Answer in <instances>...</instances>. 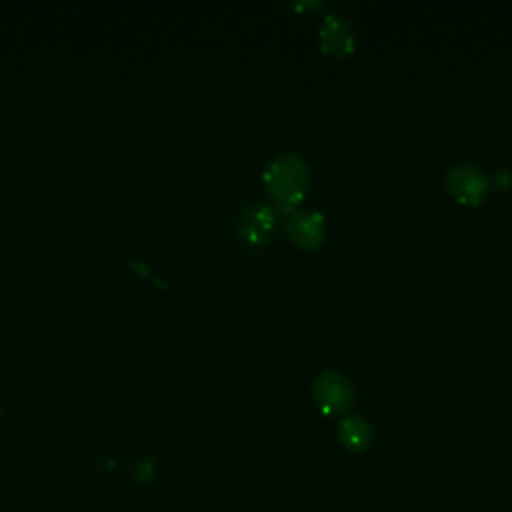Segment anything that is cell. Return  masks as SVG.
<instances>
[{
	"instance_id": "obj_1",
	"label": "cell",
	"mask_w": 512,
	"mask_h": 512,
	"mask_svg": "<svg viewBox=\"0 0 512 512\" xmlns=\"http://www.w3.org/2000/svg\"><path fill=\"white\" fill-rule=\"evenodd\" d=\"M270 196L282 210H294L310 182L308 164L298 154H280L264 174Z\"/></svg>"
},
{
	"instance_id": "obj_2",
	"label": "cell",
	"mask_w": 512,
	"mask_h": 512,
	"mask_svg": "<svg viewBox=\"0 0 512 512\" xmlns=\"http://www.w3.org/2000/svg\"><path fill=\"white\" fill-rule=\"evenodd\" d=\"M446 190L452 198H456L460 204H480L488 194V178L486 174L470 164V162H458L454 164L444 178Z\"/></svg>"
},
{
	"instance_id": "obj_3",
	"label": "cell",
	"mask_w": 512,
	"mask_h": 512,
	"mask_svg": "<svg viewBox=\"0 0 512 512\" xmlns=\"http://www.w3.org/2000/svg\"><path fill=\"white\" fill-rule=\"evenodd\" d=\"M312 396L324 414H342L350 408L354 392L348 378L340 372L326 370L314 378Z\"/></svg>"
},
{
	"instance_id": "obj_4",
	"label": "cell",
	"mask_w": 512,
	"mask_h": 512,
	"mask_svg": "<svg viewBox=\"0 0 512 512\" xmlns=\"http://www.w3.org/2000/svg\"><path fill=\"white\" fill-rule=\"evenodd\" d=\"M320 44L322 50L332 56H348L356 46L352 24L342 16H326L320 28Z\"/></svg>"
},
{
	"instance_id": "obj_5",
	"label": "cell",
	"mask_w": 512,
	"mask_h": 512,
	"mask_svg": "<svg viewBox=\"0 0 512 512\" xmlns=\"http://www.w3.org/2000/svg\"><path fill=\"white\" fill-rule=\"evenodd\" d=\"M290 238L304 250H314L324 242V216L320 212L298 210L288 220Z\"/></svg>"
},
{
	"instance_id": "obj_6",
	"label": "cell",
	"mask_w": 512,
	"mask_h": 512,
	"mask_svg": "<svg viewBox=\"0 0 512 512\" xmlns=\"http://www.w3.org/2000/svg\"><path fill=\"white\" fill-rule=\"evenodd\" d=\"M240 236L248 244H264L274 232V214L268 206L254 204L244 208L240 218Z\"/></svg>"
},
{
	"instance_id": "obj_7",
	"label": "cell",
	"mask_w": 512,
	"mask_h": 512,
	"mask_svg": "<svg viewBox=\"0 0 512 512\" xmlns=\"http://www.w3.org/2000/svg\"><path fill=\"white\" fill-rule=\"evenodd\" d=\"M338 440L350 452H362L372 442V426L358 414L344 416L338 424Z\"/></svg>"
}]
</instances>
